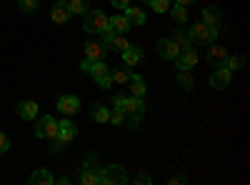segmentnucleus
<instances>
[{
    "mask_svg": "<svg viewBox=\"0 0 250 185\" xmlns=\"http://www.w3.org/2000/svg\"><path fill=\"white\" fill-rule=\"evenodd\" d=\"M110 5H113V8H128L130 0H110Z\"/></svg>",
    "mask_w": 250,
    "mask_h": 185,
    "instance_id": "nucleus-39",
    "label": "nucleus"
},
{
    "mask_svg": "<svg viewBox=\"0 0 250 185\" xmlns=\"http://www.w3.org/2000/svg\"><path fill=\"white\" fill-rule=\"evenodd\" d=\"M108 28V15L103 10H88L85 15H83V30L85 33H103Z\"/></svg>",
    "mask_w": 250,
    "mask_h": 185,
    "instance_id": "nucleus-3",
    "label": "nucleus"
},
{
    "mask_svg": "<svg viewBox=\"0 0 250 185\" xmlns=\"http://www.w3.org/2000/svg\"><path fill=\"white\" fill-rule=\"evenodd\" d=\"M68 10H70V15H85L88 10H90V3L88 0H68Z\"/></svg>",
    "mask_w": 250,
    "mask_h": 185,
    "instance_id": "nucleus-27",
    "label": "nucleus"
},
{
    "mask_svg": "<svg viewBox=\"0 0 250 185\" xmlns=\"http://www.w3.org/2000/svg\"><path fill=\"white\" fill-rule=\"evenodd\" d=\"M105 53H108V48L103 43H95V40H93V43H85V58L88 60H103Z\"/></svg>",
    "mask_w": 250,
    "mask_h": 185,
    "instance_id": "nucleus-18",
    "label": "nucleus"
},
{
    "mask_svg": "<svg viewBox=\"0 0 250 185\" xmlns=\"http://www.w3.org/2000/svg\"><path fill=\"white\" fill-rule=\"evenodd\" d=\"M223 65L230 70V73H233V70H240V68L245 65V55H228Z\"/></svg>",
    "mask_w": 250,
    "mask_h": 185,
    "instance_id": "nucleus-30",
    "label": "nucleus"
},
{
    "mask_svg": "<svg viewBox=\"0 0 250 185\" xmlns=\"http://www.w3.org/2000/svg\"><path fill=\"white\" fill-rule=\"evenodd\" d=\"M58 110L65 115V118L78 115V110H80V100H78L75 95H60V98H58Z\"/></svg>",
    "mask_w": 250,
    "mask_h": 185,
    "instance_id": "nucleus-7",
    "label": "nucleus"
},
{
    "mask_svg": "<svg viewBox=\"0 0 250 185\" xmlns=\"http://www.w3.org/2000/svg\"><path fill=\"white\" fill-rule=\"evenodd\" d=\"M108 123H113V125H123V123H125V113L123 110H110V118H108Z\"/></svg>",
    "mask_w": 250,
    "mask_h": 185,
    "instance_id": "nucleus-35",
    "label": "nucleus"
},
{
    "mask_svg": "<svg viewBox=\"0 0 250 185\" xmlns=\"http://www.w3.org/2000/svg\"><path fill=\"white\" fill-rule=\"evenodd\" d=\"M218 25H205V23H195L190 30H188V35H190L193 45H210L218 40Z\"/></svg>",
    "mask_w": 250,
    "mask_h": 185,
    "instance_id": "nucleus-1",
    "label": "nucleus"
},
{
    "mask_svg": "<svg viewBox=\"0 0 250 185\" xmlns=\"http://www.w3.org/2000/svg\"><path fill=\"white\" fill-rule=\"evenodd\" d=\"M168 13H170V18L175 20L178 25L188 23V8H185V5H178V3H175V5H170V10H168Z\"/></svg>",
    "mask_w": 250,
    "mask_h": 185,
    "instance_id": "nucleus-29",
    "label": "nucleus"
},
{
    "mask_svg": "<svg viewBox=\"0 0 250 185\" xmlns=\"http://www.w3.org/2000/svg\"><path fill=\"white\" fill-rule=\"evenodd\" d=\"M128 180H130L128 170H125L123 165H105L100 170V178H98L100 185H125Z\"/></svg>",
    "mask_w": 250,
    "mask_h": 185,
    "instance_id": "nucleus-2",
    "label": "nucleus"
},
{
    "mask_svg": "<svg viewBox=\"0 0 250 185\" xmlns=\"http://www.w3.org/2000/svg\"><path fill=\"white\" fill-rule=\"evenodd\" d=\"M15 113L23 118V120H35V118H38V103H35V100H20L18 108H15Z\"/></svg>",
    "mask_w": 250,
    "mask_h": 185,
    "instance_id": "nucleus-11",
    "label": "nucleus"
},
{
    "mask_svg": "<svg viewBox=\"0 0 250 185\" xmlns=\"http://www.w3.org/2000/svg\"><path fill=\"white\" fill-rule=\"evenodd\" d=\"M133 183H140V185H150V183H153V178H150V175H145V173H140V175H135V178H133Z\"/></svg>",
    "mask_w": 250,
    "mask_h": 185,
    "instance_id": "nucleus-38",
    "label": "nucleus"
},
{
    "mask_svg": "<svg viewBox=\"0 0 250 185\" xmlns=\"http://www.w3.org/2000/svg\"><path fill=\"white\" fill-rule=\"evenodd\" d=\"M18 5L23 13H35L38 10V0H18Z\"/></svg>",
    "mask_w": 250,
    "mask_h": 185,
    "instance_id": "nucleus-34",
    "label": "nucleus"
},
{
    "mask_svg": "<svg viewBox=\"0 0 250 185\" xmlns=\"http://www.w3.org/2000/svg\"><path fill=\"white\" fill-rule=\"evenodd\" d=\"M130 75H133V70H130L128 65H123V68H118V70H110V80H113V83H118V85H128Z\"/></svg>",
    "mask_w": 250,
    "mask_h": 185,
    "instance_id": "nucleus-24",
    "label": "nucleus"
},
{
    "mask_svg": "<svg viewBox=\"0 0 250 185\" xmlns=\"http://www.w3.org/2000/svg\"><path fill=\"white\" fill-rule=\"evenodd\" d=\"M168 183H170V185H175V183H178V185H185V183H188V178H185V175H178V178H170Z\"/></svg>",
    "mask_w": 250,
    "mask_h": 185,
    "instance_id": "nucleus-41",
    "label": "nucleus"
},
{
    "mask_svg": "<svg viewBox=\"0 0 250 185\" xmlns=\"http://www.w3.org/2000/svg\"><path fill=\"white\" fill-rule=\"evenodd\" d=\"M128 45H130V43H128V38L115 33V35L108 40V45H105V48H108V50H113V53H123L125 48H128Z\"/></svg>",
    "mask_w": 250,
    "mask_h": 185,
    "instance_id": "nucleus-25",
    "label": "nucleus"
},
{
    "mask_svg": "<svg viewBox=\"0 0 250 185\" xmlns=\"http://www.w3.org/2000/svg\"><path fill=\"white\" fill-rule=\"evenodd\" d=\"M125 10V18H128V23H130V28H135V25H143L145 23V13L140 10V8H123Z\"/></svg>",
    "mask_w": 250,
    "mask_h": 185,
    "instance_id": "nucleus-23",
    "label": "nucleus"
},
{
    "mask_svg": "<svg viewBox=\"0 0 250 185\" xmlns=\"http://www.w3.org/2000/svg\"><path fill=\"white\" fill-rule=\"evenodd\" d=\"M108 28H110L113 33H118V35H125L128 30H133L125 15H113V18H108Z\"/></svg>",
    "mask_w": 250,
    "mask_h": 185,
    "instance_id": "nucleus-15",
    "label": "nucleus"
},
{
    "mask_svg": "<svg viewBox=\"0 0 250 185\" xmlns=\"http://www.w3.org/2000/svg\"><path fill=\"white\" fill-rule=\"evenodd\" d=\"M108 118H110V108H105L103 103H93V105H90V120L108 123Z\"/></svg>",
    "mask_w": 250,
    "mask_h": 185,
    "instance_id": "nucleus-19",
    "label": "nucleus"
},
{
    "mask_svg": "<svg viewBox=\"0 0 250 185\" xmlns=\"http://www.w3.org/2000/svg\"><path fill=\"white\" fill-rule=\"evenodd\" d=\"M125 100H128V95H120V93H115V95H113V108L123 110V108H125Z\"/></svg>",
    "mask_w": 250,
    "mask_h": 185,
    "instance_id": "nucleus-36",
    "label": "nucleus"
},
{
    "mask_svg": "<svg viewBox=\"0 0 250 185\" xmlns=\"http://www.w3.org/2000/svg\"><path fill=\"white\" fill-rule=\"evenodd\" d=\"M55 3H68V0H55Z\"/></svg>",
    "mask_w": 250,
    "mask_h": 185,
    "instance_id": "nucleus-44",
    "label": "nucleus"
},
{
    "mask_svg": "<svg viewBox=\"0 0 250 185\" xmlns=\"http://www.w3.org/2000/svg\"><path fill=\"white\" fill-rule=\"evenodd\" d=\"M178 5H185V8H190V5H195V0H175Z\"/></svg>",
    "mask_w": 250,
    "mask_h": 185,
    "instance_id": "nucleus-42",
    "label": "nucleus"
},
{
    "mask_svg": "<svg viewBox=\"0 0 250 185\" xmlns=\"http://www.w3.org/2000/svg\"><path fill=\"white\" fill-rule=\"evenodd\" d=\"M78 183H83V185H98V175H95L93 170H88V168H83V165H80Z\"/></svg>",
    "mask_w": 250,
    "mask_h": 185,
    "instance_id": "nucleus-31",
    "label": "nucleus"
},
{
    "mask_svg": "<svg viewBox=\"0 0 250 185\" xmlns=\"http://www.w3.org/2000/svg\"><path fill=\"white\" fill-rule=\"evenodd\" d=\"M148 5H150L155 13H168L170 5H173V0H148Z\"/></svg>",
    "mask_w": 250,
    "mask_h": 185,
    "instance_id": "nucleus-32",
    "label": "nucleus"
},
{
    "mask_svg": "<svg viewBox=\"0 0 250 185\" xmlns=\"http://www.w3.org/2000/svg\"><path fill=\"white\" fill-rule=\"evenodd\" d=\"M58 183H60V185H68V183H73V180H70V178H65V175H62V178H58Z\"/></svg>",
    "mask_w": 250,
    "mask_h": 185,
    "instance_id": "nucleus-43",
    "label": "nucleus"
},
{
    "mask_svg": "<svg viewBox=\"0 0 250 185\" xmlns=\"http://www.w3.org/2000/svg\"><path fill=\"white\" fill-rule=\"evenodd\" d=\"M175 80H178V85L188 93V90H193L195 88V80H193V75H190V70H178V75H175Z\"/></svg>",
    "mask_w": 250,
    "mask_h": 185,
    "instance_id": "nucleus-26",
    "label": "nucleus"
},
{
    "mask_svg": "<svg viewBox=\"0 0 250 185\" xmlns=\"http://www.w3.org/2000/svg\"><path fill=\"white\" fill-rule=\"evenodd\" d=\"M50 20H53V23H58V25L68 23V20H70V10H68V5H65V3H55V5L50 8Z\"/></svg>",
    "mask_w": 250,
    "mask_h": 185,
    "instance_id": "nucleus-14",
    "label": "nucleus"
},
{
    "mask_svg": "<svg viewBox=\"0 0 250 185\" xmlns=\"http://www.w3.org/2000/svg\"><path fill=\"white\" fill-rule=\"evenodd\" d=\"M35 135L43 140H53L58 135V120L53 115H40L35 120Z\"/></svg>",
    "mask_w": 250,
    "mask_h": 185,
    "instance_id": "nucleus-4",
    "label": "nucleus"
},
{
    "mask_svg": "<svg viewBox=\"0 0 250 185\" xmlns=\"http://www.w3.org/2000/svg\"><path fill=\"white\" fill-rule=\"evenodd\" d=\"M230 78H233L230 70H228L225 65H218V68L210 73V88H213V90H225L228 85H230Z\"/></svg>",
    "mask_w": 250,
    "mask_h": 185,
    "instance_id": "nucleus-6",
    "label": "nucleus"
},
{
    "mask_svg": "<svg viewBox=\"0 0 250 185\" xmlns=\"http://www.w3.org/2000/svg\"><path fill=\"white\" fill-rule=\"evenodd\" d=\"M155 50H158V55H160L163 60H175V58H178V53H180V50H178V45L173 43L170 38H160Z\"/></svg>",
    "mask_w": 250,
    "mask_h": 185,
    "instance_id": "nucleus-10",
    "label": "nucleus"
},
{
    "mask_svg": "<svg viewBox=\"0 0 250 185\" xmlns=\"http://www.w3.org/2000/svg\"><path fill=\"white\" fill-rule=\"evenodd\" d=\"M120 55H123V65H128V68H135L138 63H143V58H145L143 48H140V45H133V43L125 48Z\"/></svg>",
    "mask_w": 250,
    "mask_h": 185,
    "instance_id": "nucleus-8",
    "label": "nucleus"
},
{
    "mask_svg": "<svg viewBox=\"0 0 250 185\" xmlns=\"http://www.w3.org/2000/svg\"><path fill=\"white\" fill-rule=\"evenodd\" d=\"M145 110H148L145 100H143V98H135V95H130L128 100H125V108H123L125 118H130V120H140V118L145 115Z\"/></svg>",
    "mask_w": 250,
    "mask_h": 185,
    "instance_id": "nucleus-5",
    "label": "nucleus"
},
{
    "mask_svg": "<svg viewBox=\"0 0 250 185\" xmlns=\"http://www.w3.org/2000/svg\"><path fill=\"white\" fill-rule=\"evenodd\" d=\"M83 168L93 170V173L100 178V170H103V165H100V158H98L95 153H88V155H85V160H83Z\"/></svg>",
    "mask_w": 250,
    "mask_h": 185,
    "instance_id": "nucleus-28",
    "label": "nucleus"
},
{
    "mask_svg": "<svg viewBox=\"0 0 250 185\" xmlns=\"http://www.w3.org/2000/svg\"><path fill=\"white\" fill-rule=\"evenodd\" d=\"M198 50H193V48H188V50H183V53H178V58H175V65H178V70H190V68H195L198 65Z\"/></svg>",
    "mask_w": 250,
    "mask_h": 185,
    "instance_id": "nucleus-9",
    "label": "nucleus"
},
{
    "mask_svg": "<svg viewBox=\"0 0 250 185\" xmlns=\"http://www.w3.org/2000/svg\"><path fill=\"white\" fill-rule=\"evenodd\" d=\"M88 73L95 78V80H103V78H110V68L103 63V60H93L90 63V68H88Z\"/></svg>",
    "mask_w": 250,
    "mask_h": 185,
    "instance_id": "nucleus-22",
    "label": "nucleus"
},
{
    "mask_svg": "<svg viewBox=\"0 0 250 185\" xmlns=\"http://www.w3.org/2000/svg\"><path fill=\"white\" fill-rule=\"evenodd\" d=\"M10 150V138L5 133H0V153H8Z\"/></svg>",
    "mask_w": 250,
    "mask_h": 185,
    "instance_id": "nucleus-37",
    "label": "nucleus"
},
{
    "mask_svg": "<svg viewBox=\"0 0 250 185\" xmlns=\"http://www.w3.org/2000/svg\"><path fill=\"white\" fill-rule=\"evenodd\" d=\"M98 85H100L103 90H108V88L113 85V80H110V78H103V80H98Z\"/></svg>",
    "mask_w": 250,
    "mask_h": 185,
    "instance_id": "nucleus-40",
    "label": "nucleus"
},
{
    "mask_svg": "<svg viewBox=\"0 0 250 185\" xmlns=\"http://www.w3.org/2000/svg\"><path fill=\"white\" fill-rule=\"evenodd\" d=\"M75 135H78V128H75V123H73L70 118H65V120L58 123V138H60V140L70 143V140H75Z\"/></svg>",
    "mask_w": 250,
    "mask_h": 185,
    "instance_id": "nucleus-12",
    "label": "nucleus"
},
{
    "mask_svg": "<svg viewBox=\"0 0 250 185\" xmlns=\"http://www.w3.org/2000/svg\"><path fill=\"white\" fill-rule=\"evenodd\" d=\"M213 48L208 50V63H210L213 68H218V65H223L225 63V58H228V50L225 48H220V45H215V43H210Z\"/></svg>",
    "mask_w": 250,
    "mask_h": 185,
    "instance_id": "nucleus-16",
    "label": "nucleus"
},
{
    "mask_svg": "<svg viewBox=\"0 0 250 185\" xmlns=\"http://www.w3.org/2000/svg\"><path fill=\"white\" fill-rule=\"evenodd\" d=\"M48 143H50V148H48V150H50L53 155H55V153H62V150H65V145H68V143H65V140H60L58 135H55L53 140H48Z\"/></svg>",
    "mask_w": 250,
    "mask_h": 185,
    "instance_id": "nucleus-33",
    "label": "nucleus"
},
{
    "mask_svg": "<svg viewBox=\"0 0 250 185\" xmlns=\"http://www.w3.org/2000/svg\"><path fill=\"white\" fill-rule=\"evenodd\" d=\"M128 85H130V95H135V98H145V93H148V88H145V80L140 78V75H130V80H128Z\"/></svg>",
    "mask_w": 250,
    "mask_h": 185,
    "instance_id": "nucleus-21",
    "label": "nucleus"
},
{
    "mask_svg": "<svg viewBox=\"0 0 250 185\" xmlns=\"http://www.w3.org/2000/svg\"><path fill=\"white\" fill-rule=\"evenodd\" d=\"M170 40H173V43L178 45V50H180V53H183V50H188V48H195V45H193V40H190V35H188V30H185V28H178V30H175V35H173Z\"/></svg>",
    "mask_w": 250,
    "mask_h": 185,
    "instance_id": "nucleus-17",
    "label": "nucleus"
},
{
    "mask_svg": "<svg viewBox=\"0 0 250 185\" xmlns=\"http://www.w3.org/2000/svg\"><path fill=\"white\" fill-rule=\"evenodd\" d=\"M28 183H30V185H53L55 178H53V173H50L48 168H35V170L30 173Z\"/></svg>",
    "mask_w": 250,
    "mask_h": 185,
    "instance_id": "nucleus-13",
    "label": "nucleus"
},
{
    "mask_svg": "<svg viewBox=\"0 0 250 185\" xmlns=\"http://www.w3.org/2000/svg\"><path fill=\"white\" fill-rule=\"evenodd\" d=\"M220 20H223L220 8H215V5L203 8V23H205V25H220Z\"/></svg>",
    "mask_w": 250,
    "mask_h": 185,
    "instance_id": "nucleus-20",
    "label": "nucleus"
}]
</instances>
